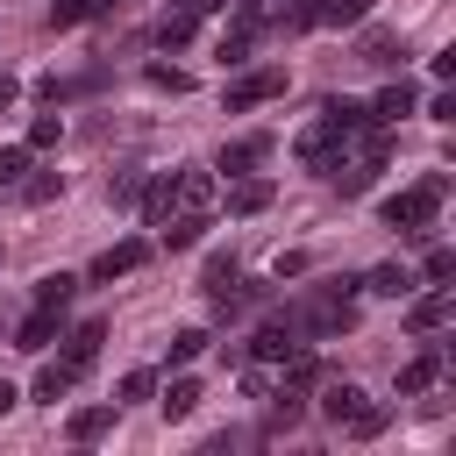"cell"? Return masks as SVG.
<instances>
[{"label":"cell","instance_id":"obj_26","mask_svg":"<svg viewBox=\"0 0 456 456\" xmlns=\"http://www.w3.org/2000/svg\"><path fill=\"white\" fill-rule=\"evenodd\" d=\"M114 0H50V28H78V21H93V14H107Z\"/></svg>","mask_w":456,"mask_h":456},{"label":"cell","instance_id":"obj_8","mask_svg":"<svg viewBox=\"0 0 456 456\" xmlns=\"http://www.w3.org/2000/svg\"><path fill=\"white\" fill-rule=\"evenodd\" d=\"M57 335H64V306H36V314H28L21 328H14V349H28V356H43V349H50Z\"/></svg>","mask_w":456,"mask_h":456},{"label":"cell","instance_id":"obj_10","mask_svg":"<svg viewBox=\"0 0 456 456\" xmlns=\"http://www.w3.org/2000/svg\"><path fill=\"white\" fill-rule=\"evenodd\" d=\"M256 36H264V21H256V7H242V21H235V28L221 36V50H214V57H221V64H249Z\"/></svg>","mask_w":456,"mask_h":456},{"label":"cell","instance_id":"obj_19","mask_svg":"<svg viewBox=\"0 0 456 456\" xmlns=\"http://www.w3.org/2000/svg\"><path fill=\"white\" fill-rule=\"evenodd\" d=\"M192 36H200V14H192V7H178V14L157 21V50H185Z\"/></svg>","mask_w":456,"mask_h":456},{"label":"cell","instance_id":"obj_33","mask_svg":"<svg viewBox=\"0 0 456 456\" xmlns=\"http://www.w3.org/2000/svg\"><path fill=\"white\" fill-rule=\"evenodd\" d=\"M207 342H214L207 328H178V335H171V363H192V356H200Z\"/></svg>","mask_w":456,"mask_h":456},{"label":"cell","instance_id":"obj_14","mask_svg":"<svg viewBox=\"0 0 456 456\" xmlns=\"http://www.w3.org/2000/svg\"><path fill=\"white\" fill-rule=\"evenodd\" d=\"M100 342H107V321H78V328H71V349H64V363L86 378V370H93V356H100Z\"/></svg>","mask_w":456,"mask_h":456},{"label":"cell","instance_id":"obj_17","mask_svg":"<svg viewBox=\"0 0 456 456\" xmlns=\"http://www.w3.org/2000/svg\"><path fill=\"white\" fill-rule=\"evenodd\" d=\"M207 228H214V221H207V214H171V221H164V228H157V242H164V249H192V242H200V235H207Z\"/></svg>","mask_w":456,"mask_h":456},{"label":"cell","instance_id":"obj_15","mask_svg":"<svg viewBox=\"0 0 456 456\" xmlns=\"http://www.w3.org/2000/svg\"><path fill=\"white\" fill-rule=\"evenodd\" d=\"M264 207H271V178H256V171H249V178H235V185H228V214H235V221H242V214H264Z\"/></svg>","mask_w":456,"mask_h":456},{"label":"cell","instance_id":"obj_24","mask_svg":"<svg viewBox=\"0 0 456 456\" xmlns=\"http://www.w3.org/2000/svg\"><path fill=\"white\" fill-rule=\"evenodd\" d=\"M200 399H207V392H200V378H171V385H164V399H157V406H164V420H185V413H192V406H200Z\"/></svg>","mask_w":456,"mask_h":456},{"label":"cell","instance_id":"obj_18","mask_svg":"<svg viewBox=\"0 0 456 456\" xmlns=\"http://www.w3.org/2000/svg\"><path fill=\"white\" fill-rule=\"evenodd\" d=\"M356 406H363V392H356V385H349V378H335V385H328V392H321V413H328V420H335V428H349V420H356Z\"/></svg>","mask_w":456,"mask_h":456},{"label":"cell","instance_id":"obj_32","mask_svg":"<svg viewBox=\"0 0 456 456\" xmlns=\"http://www.w3.org/2000/svg\"><path fill=\"white\" fill-rule=\"evenodd\" d=\"M57 192H64V171H36V178L21 185V200H28V207H43V200H57Z\"/></svg>","mask_w":456,"mask_h":456},{"label":"cell","instance_id":"obj_23","mask_svg":"<svg viewBox=\"0 0 456 456\" xmlns=\"http://www.w3.org/2000/svg\"><path fill=\"white\" fill-rule=\"evenodd\" d=\"M71 385H78V370H71V363H64V356H57V363H43V370H36V399H43V406H57V399H64V392H71Z\"/></svg>","mask_w":456,"mask_h":456},{"label":"cell","instance_id":"obj_39","mask_svg":"<svg viewBox=\"0 0 456 456\" xmlns=\"http://www.w3.org/2000/svg\"><path fill=\"white\" fill-rule=\"evenodd\" d=\"M428 121H442V128H449V121H456V93H435V100H428Z\"/></svg>","mask_w":456,"mask_h":456},{"label":"cell","instance_id":"obj_29","mask_svg":"<svg viewBox=\"0 0 456 456\" xmlns=\"http://www.w3.org/2000/svg\"><path fill=\"white\" fill-rule=\"evenodd\" d=\"M420 278H428V285H449V278H456V249L428 242V256H420Z\"/></svg>","mask_w":456,"mask_h":456},{"label":"cell","instance_id":"obj_38","mask_svg":"<svg viewBox=\"0 0 456 456\" xmlns=\"http://www.w3.org/2000/svg\"><path fill=\"white\" fill-rule=\"evenodd\" d=\"M306 271H314L306 249H285V256H278V285H285V278H306Z\"/></svg>","mask_w":456,"mask_h":456},{"label":"cell","instance_id":"obj_41","mask_svg":"<svg viewBox=\"0 0 456 456\" xmlns=\"http://www.w3.org/2000/svg\"><path fill=\"white\" fill-rule=\"evenodd\" d=\"M14 93H21V86H14L7 71H0V107H14Z\"/></svg>","mask_w":456,"mask_h":456},{"label":"cell","instance_id":"obj_25","mask_svg":"<svg viewBox=\"0 0 456 456\" xmlns=\"http://www.w3.org/2000/svg\"><path fill=\"white\" fill-rule=\"evenodd\" d=\"M107 428H114V406H78V413L64 420V435H71V442H100Z\"/></svg>","mask_w":456,"mask_h":456},{"label":"cell","instance_id":"obj_36","mask_svg":"<svg viewBox=\"0 0 456 456\" xmlns=\"http://www.w3.org/2000/svg\"><path fill=\"white\" fill-rule=\"evenodd\" d=\"M150 392H157V378H150V370H128V378H121V399H114V406H135V399H150Z\"/></svg>","mask_w":456,"mask_h":456},{"label":"cell","instance_id":"obj_13","mask_svg":"<svg viewBox=\"0 0 456 456\" xmlns=\"http://www.w3.org/2000/svg\"><path fill=\"white\" fill-rule=\"evenodd\" d=\"M435 378H442V349H420V356H406V363H399V399H420Z\"/></svg>","mask_w":456,"mask_h":456},{"label":"cell","instance_id":"obj_22","mask_svg":"<svg viewBox=\"0 0 456 456\" xmlns=\"http://www.w3.org/2000/svg\"><path fill=\"white\" fill-rule=\"evenodd\" d=\"M363 292H378V299H406V292H413V271H406V264H378V271L363 278Z\"/></svg>","mask_w":456,"mask_h":456},{"label":"cell","instance_id":"obj_9","mask_svg":"<svg viewBox=\"0 0 456 456\" xmlns=\"http://www.w3.org/2000/svg\"><path fill=\"white\" fill-rule=\"evenodd\" d=\"M413 107H420V86H413V78H392V86H385V93L370 100V121H385V128H399V121L413 114Z\"/></svg>","mask_w":456,"mask_h":456},{"label":"cell","instance_id":"obj_20","mask_svg":"<svg viewBox=\"0 0 456 456\" xmlns=\"http://www.w3.org/2000/svg\"><path fill=\"white\" fill-rule=\"evenodd\" d=\"M356 57H363V64H399V57H406V43H399L392 28H363V43H356Z\"/></svg>","mask_w":456,"mask_h":456},{"label":"cell","instance_id":"obj_30","mask_svg":"<svg viewBox=\"0 0 456 456\" xmlns=\"http://www.w3.org/2000/svg\"><path fill=\"white\" fill-rule=\"evenodd\" d=\"M57 142H64V121H57V107H50V114L28 121V150H57Z\"/></svg>","mask_w":456,"mask_h":456},{"label":"cell","instance_id":"obj_12","mask_svg":"<svg viewBox=\"0 0 456 456\" xmlns=\"http://www.w3.org/2000/svg\"><path fill=\"white\" fill-rule=\"evenodd\" d=\"M449 306H456V299H449V285H435V292H420V299L406 306V328H413V335H435V328L449 321Z\"/></svg>","mask_w":456,"mask_h":456},{"label":"cell","instance_id":"obj_4","mask_svg":"<svg viewBox=\"0 0 456 456\" xmlns=\"http://www.w3.org/2000/svg\"><path fill=\"white\" fill-rule=\"evenodd\" d=\"M299 342H306V335L292 328V314H285V321L271 314V321H256V335H249V349H242V356H256V363H285Z\"/></svg>","mask_w":456,"mask_h":456},{"label":"cell","instance_id":"obj_21","mask_svg":"<svg viewBox=\"0 0 456 456\" xmlns=\"http://www.w3.org/2000/svg\"><path fill=\"white\" fill-rule=\"evenodd\" d=\"M321 121H328V128H342V135H356V128L370 121V107H363V100H342V93H335V100H321Z\"/></svg>","mask_w":456,"mask_h":456},{"label":"cell","instance_id":"obj_37","mask_svg":"<svg viewBox=\"0 0 456 456\" xmlns=\"http://www.w3.org/2000/svg\"><path fill=\"white\" fill-rule=\"evenodd\" d=\"M363 14H370V0H328V21H335V28H356Z\"/></svg>","mask_w":456,"mask_h":456},{"label":"cell","instance_id":"obj_42","mask_svg":"<svg viewBox=\"0 0 456 456\" xmlns=\"http://www.w3.org/2000/svg\"><path fill=\"white\" fill-rule=\"evenodd\" d=\"M235 7H264V0H235Z\"/></svg>","mask_w":456,"mask_h":456},{"label":"cell","instance_id":"obj_16","mask_svg":"<svg viewBox=\"0 0 456 456\" xmlns=\"http://www.w3.org/2000/svg\"><path fill=\"white\" fill-rule=\"evenodd\" d=\"M321 378H328V370H321V356H314V349L299 342V349L285 356V392H299V399H306V392H314Z\"/></svg>","mask_w":456,"mask_h":456},{"label":"cell","instance_id":"obj_34","mask_svg":"<svg viewBox=\"0 0 456 456\" xmlns=\"http://www.w3.org/2000/svg\"><path fill=\"white\" fill-rule=\"evenodd\" d=\"M28 157H36L28 142H7V150H0V185H21V171H28Z\"/></svg>","mask_w":456,"mask_h":456},{"label":"cell","instance_id":"obj_27","mask_svg":"<svg viewBox=\"0 0 456 456\" xmlns=\"http://www.w3.org/2000/svg\"><path fill=\"white\" fill-rule=\"evenodd\" d=\"M71 292H78L71 271H43V278H36V306H71Z\"/></svg>","mask_w":456,"mask_h":456},{"label":"cell","instance_id":"obj_28","mask_svg":"<svg viewBox=\"0 0 456 456\" xmlns=\"http://www.w3.org/2000/svg\"><path fill=\"white\" fill-rule=\"evenodd\" d=\"M328 21V0H292L285 14H278V28H292V36H306V28H321Z\"/></svg>","mask_w":456,"mask_h":456},{"label":"cell","instance_id":"obj_7","mask_svg":"<svg viewBox=\"0 0 456 456\" xmlns=\"http://www.w3.org/2000/svg\"><path fill=\"white\" fill-rule=\"evenodd\" d=\"M171 200H178V214H214V171H200V164L171 171Z\"/></svg>","mask_w":456,"mask_h":456},{"label":"cell","instance_id":"obj_35","mask_svg":"<svg viewBox=\"0 0 456 456\" xmlns=\"http://www.w3.org/2000/svg\"><path fill=\"white\" fill-rule=\"evenodd\" d=\"M150 86H157V93H192V71H178V64H150Z\"/></svg>","mask_w":456,"mask_h":456},{"label":"cell","instance_id":"obj_31","mask_svg":"<svg viewBox=\"0 0 456 456\" xmlns=\"http://www.w3.org/2000/svg\"><path fill=\"white\" fill-rule=\"evenodd\" d=\"M235 278H242V271H235V256H207V264H200V285H207V292H228Z\"/></svg>","mask_w":456,"mask_h":456},{"label":"cell","instance_id":"obj_1","mask_svg":"<svg viewBox=\"0 0 456 456\" xmlns=\"http://www.w3.org/2000/svg\"><path fill=\"white\" fill-rule=\"evenodd\" d=\"M442 192H449V171H428L420 185L392 192L378 214H385V228H399L406 242H435V207H442Z\"/></svg>","mask_w":456,"mask_h":456},{"label":"cell","instance_id":"obj_2","mask_svg":"<svg viewBox=\"0 0 456 456\" xmlns=\"http://www.w3.org/2000/svg\"><path fill=\"white\" fill-rule=\"evenodd\" d=\"M264 100H285V64H264V71H242L228 93H221V107L228 114H249V107H264Z\"/></svg>","mask_w":456,"mask_h":456},{"label":"cell","instance_id":"obj_3","mask_svg":"<svg viewBox=\"0 0 456 456\" xmlns=\"http://www.w3.org/2000/svg\"><path fill=\"white\" fill-rule=\"evenodd\" d=\"M142 264H150V242H142V235H128V242H114V249H100V256H93L86 285H114V278H128V271H142Z\"/></svg>","mask_w":456,"mask_h":456},{"label":"cell","instance_id":"obj_6","mask_svg":"<svg viewBox=\"0 0 456 456\" xmlns=\"http://www.w3.org/2000/svg\"><path fill=\"white\" fill-rule=\"evenodd\" d=\"M264 157H271V135H235V142L214 150V171H221V178H249Z\"/></svg>","mask_w":456,"mask_h":456},{"label":"cell","instance_id":"obj_40","mask_svg":"<svg viewBox=\"0 0 456 456\" xmlns=\"http://www.w3.org/2000/svg\"><path fill=\"white\" fill-rule=\"evenodd\" d=\"M14 406H21V392H14V385H7V378H0V420H7V413H14Z\"/></svg>","mask_w":456,"mask_h":456},{"label":"cell","instance_id":"obj_5","mask_svg":"<svg viewBox=\"0 0 456 456\" xmlns=\"http://www.w3.org/2000/svg\"><path fill=\"white\" fill-rule=\"evenodd\" d=\"M342 150H349V135H342V128H328V121L299 135V164H306V171H321V178L342 164Z\"/></svg>","mask_w":456,"mask_h":456},{"label":"cell","instance_id":"obj_11","mask_svg":"<svg viewBox=\"0 0 456 456\" xmlns=\"http://www.w3.org/2000/svg\"><path fill=\"white\" fill-rule=\"evenodd\" d=\"M135 207H142V221H150V228H164V221L178 214V200H171V171H157L150 185H135Z\"/></svg>","mask_w":456,"mask_h":456}]
</instances>
